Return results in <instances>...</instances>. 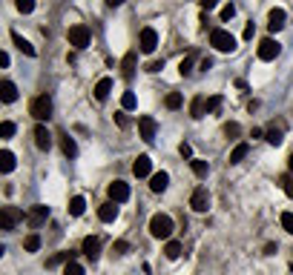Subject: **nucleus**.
<instances>
[{"instance_id": "obj_1", "label": "nucleus", "mask_w": 293, "mask_h": 275, "mask_svg": "<svg viewBox=\"0 0 293 275\" xmlns=\"http://www.w3.org/2000/svg\"><path fill=\"white\" fill-rule=\"evenodd\" d=\"M173 230H176V224H173V218L164 212L152 215L150 218V235L158 241H170V235H173Z\"/></svg>"}, {"instance_id": "obj_2", "label": "nucleus", "mask_w": 293, "mask_h": 275, "mask_svg": "<svg viewBox=\"0 0 293 275\" xmlns=\"http://www.w3.org/2000/svg\"><path fill=\"white\" fill-rule=\"evenodd\" d=\"M29 115L35 118L37 124L49 121V118H52V100H49V95H37V98L29 103Z\"/></svg>"}, {"instance_id": "obj_3", "label": "nucleus", "mask_w": 293, "mask_h": 275, "mask_svg": "<svg viewBox=\"0 0 293 275\" xmlns=\"http://www.w3.org/2000/svg\"><path fill=\"white\" fill-rule=\"evenodd\" d=\"M210 46H216L219 52H233V49H236V37H233L227 29H213V35H210Z\"/></svg>"}, {"instance_id": "obj_4", "label": "nucleus", "mask_w": 293, "mask_h": 275, "mask_svg": "<svg viewBox=\"0 0 293 275\" xmlns=\"http://www.w3.org/2000/svg\"><path fill=\"white\" fill-rule=\"evenodd\" d=\"M18 221H23V212H20L18 206H3L0 209V230L3 232H12Z\"/></svg>"}, {"instance_id": "obj_5", "label": "nucleus", "mask_w": 293, "mask_h": 275, "mask_svg": "<svg viewBox=\"0 0 293 275\" xmlns=\"http://www.w3.org/2000/svg\"><path fill=\"white\" fill-rule=\"evenodd\" d=\"M69 46H75V49H87L89 46V26H83V23L69 26Z\"/></svg>"}, {"instance_id": "obj_6", "label": "nucleus", "mask_w": 293, "mask_h": 275, "mask_svg": "<svg viewBox=\"0 0 293 275\" xmlns=\"http://www.w3.org/2000/svg\"><path fill=\"white\" fill-rule=\"evenodd\" d=\"M282 52V43L273 40V37H265L262 43H259V61H276Z\"/></svg>"}, {"instance_id": "obj_7", "label": "nucleus", "mask_w": 293, "mask_h": 275, "mask_svg": "<svg viewBox=\"0 0 293 275\" xmlns=\"http://www.w3.org/2000/svg\"><path fill=\"white\" fill-rule=\"evenodd\" d=\"M138 46H141L144 54L155 52V46H158V35H155V29H152V26L141 29V35H138Z\"/></svg>"}, {"instance_id": "obj_8", "label": "nucleus", "mask_w": 293, "mask_h": 275, "mask_svg": "<svg viewBox=\"0 0 293 275\" xmlns=\"http://www.w3.org/2000/svg\"><path fill=\"white\" fill-rule=\"evenodd\" d=\"M190 206H193L195 212H207V209H210V192H207V187L195 189L193 198H190Z\"/></svg>"}, {"instance_id": "obj_9", "label": "nucleus", "mask_w": 293, "mask_h": 275, "mask_svg": "<svg viewBox=\"0 0 293 275\" xmlns=\"http://www.w3.org/2000/svg\"><path fill=\"white\" fill-rule=\"evenodd\" d=\"M138 132H141V141H147V143L155 141V118H150V115L138 118Z\"/></svg>"}, {"instance_id": "obj_10", "label": "nucleus", "mask_w": 293, "mask_h": 275, "mask_svg": "<svg viewBox=\"0 0 293 275\" xmlns=\"http://www.w3.org/2000/svg\"><path fill=\"white\" fill-rule=\"evenodd\" d=\"M109 201H115V204L130 201V187H127L124 181H112L109 184Z\"/></svg>"}, {"instance_id": "obj_11", "label": "nucleus", "mask_w": 293, "mask_h": 275, "mask_svg": "<svg viewBox=\"0 0 293 275\" xmlns=\"http://www.w3.org/2000/svg\"><path fill=\"white\" fill-rule=\"evenodd\" d=\"M46 218H49V206H44V204H35L32 209H29V215H26L29 227H40Z\"/></svg>"}, {"instance_id": "obj_12", "label": "nucleus", "mask_w": 293, "mask_h": 275, "mask_svg": "<svg viewBox=\"0 0 293 275\" xmlns=\"http://www.w3.org/2000/svg\"><path fill=\"white\" fill-rule=\"evenodd\" d=\"M35 146L40 152H49V146H52V135H49V129L44 124L35 126Z\"/></svg>"}, {"instance_id": "obj_13", "label": "nucleus", "mask_w": 293, "mask_h": 275, "mask_svg": "<svg viewBox=\"0 0 293 275\" xmlns=\"http://www.w3.org/2000/svg\"><path fill=\"white\" fill-rule=\"evenodd\" d=\"M133 172H135V178H147L152 172V158L150 155H138L135 158V163H133Z\"/></svg>"}, {"instance_id": "obj_14", "label": "nucleus", "mask_w": 293, "mask_h": 275, "mask_svg": "<svg viewBox=\"0 0 293 275\" xmlns=\"http://www.w3.org/2000/svg\"><path fill=\"white\" fill-rule=\"evenodd\" d=\"M135 63H138V52H135V49H130V52L124 54V61H121V75H124L127 80L135 75Z\"/></svg>"}, {"instance_id": "obj_15", "label": "nucleus", "mask_w": 293, "mask_h": 275, "mask_svg": "<svg viewBox=\"0 0 293 275\" xmlns=\"http://www.w3.org/2000/svg\"><path fill=\"white\" fill-rule=\"evenodd\" d=\"M284 20H287V12L273 9L270 15H267V29H270V32H279V29H284Z\"/></svg>"}, {"instance_id": "obj_16", "label": "nucleus", "mask_w": 293, "mask_h": 275, "mask_svg": "<svg viewBox=\"0 0 293 275\" xmlns=\"http://www.w3.org/2000/svg\"><path fill=\"white\" fill-rule=\"evenodd\" d=\"M0 100H3V103H15V100H18V86H15L12 80H3V83H0Z\"/></svg>"}, {"instance_id": "obj_17", "label": "nucleus", "mask_w": 293, "mask_h": 275, "mask_svg": "<svg viewBox=\"0 0 293 275\" xmlns=\"http://www.w3.org/2000/svg\"><path fill=\"white\" fill-rule=\"evenodd\" d=\"M98 218H101V221H115L118 218V204L115 201H109V204H101L98 206Z\"/></svg>"}, {"instance_id": "obj_18", "label": "nucleus", "mask_w": 293, "mask_h": 275, "mask_svg": "<svg viewBox=\"0 0 293 275\" xmlns=\"http://www.w3.org/2000/svg\"><path fill=\"white\" fill-rule=\"evenodd\" d=\"M167 187H170V175H167V172H155V175H150V189H152V192H164Z\"/></svg>"}, {"instance_id": "obj_19", "label": "nucleus", "mask_w": 293, "mask_h": 275, "mask_svg": "<svg viewBox=\"0 0 293 275\" xmlns=\"http://www.w3.org/2000/svg\"><path fill=\"white\" fill-rule=\"evenodd\" d=\"M83 255L87 258H92V261H98V255H101V241L98 238H83Z\"/></svg>"}, {"instance_id": "obj_20", "label": "nucleus", "mask_w": 293, "mask_h": 275, "mask_svg": "<svg viewBox=\"0 0 293 275\" xmlns=\"http://www.w3.org/2000/svg\"><path fill=\"white\" fill-rule=\"evenodd\" d=\"M58 138H61V149H63V155H66V158H78V143L72 141V138H69L66 132H61Z\"/></svg>"}, {"instance_id": "obj_21", "label": "nucleus", "mask_w": 293, "mask_h": 275, "mask_svg": "<svg viewBox=\"0 0 293 275\" xmlns=\"http://www.w3.org/2000/svg\"><path fill=\"white\" fill-rule=\"evenodd\" d=\"M12 40H15V46H18V49H20V52H23V54H29V58H35V46H32V43H29V40H26V37H23V35H20V32H12Z\"/></svg>"}, {"instance_id": "obj_22", "label": "nucleus", "mask_w": 293, "mask_h": 275, "mask_svg": "<svg viewBox=\"0 0 293 275\" xmlns=\"http://www.w3.org/2000/svg\"><path fill=\"white\" fill-rule=\"evenodd\" d=\"M190 115L195 118V121H201V118L207 115V98H193V103H190Z\"/></svg>"}, {"instance_id": "obj_23", "label": "nucleus", "mask_w": 293, "mask_h": 275, "mask_svg": "<svg viewBox=\"0 0 293 275\" xmlns=\"http://www.w3.org/2000/svg\"><path fill=\"white\" fill-rule=\"evenodd\" d=\"M109 92H112V80H109V78H101V80L95 83V100H107Z\"/></svg>"}, {"instance_id": "obj_24", "label": "nucleus", "mask_w": 293, "mask_h": 275, "mask_svg": "<svg viewBox=\"0 0 293 275\" xmlns=\"http://www.w3.org/2000/svg\"><path fill=\"white\" fill-rule=\"evenodd\" d=\"M265 141L270 143V146H279V143L284 141V129L282 126H270V129L265 132Z\"/></svg>"}, {"instance_id": "obj_25", "label": "nucleus", "mask_w": 293, "mask_h": 275, "mask_svg": "<svg viewBox=\"0 0 293 275\" xmlns=\"http://www.w3.org/2000/svg\"><path fill=\"white\" fill-rule=\"evenodd\" d=\"M69 261H75V252H58V255H52L49 261H46V266H58V264H69Z\"/></svg>"}, {"instance_id": "obj_26", "label": "nucleus", "mask_w": 293, "mask_h": 275, "mask_svg": "<svg viewBox=\"0 0 293 275\" xmlns=\"http://www.w3.org/2000/svg\"><path fill=\"white\" fill-rule=\"evenodd\" d=\"M247 152H250V143H239V146L230 152V163H241V160L247 158Z\"/></svg>"}, {"instance_id": "obj_27", "label": "nucleus", "mask_w": 293, "mask_h": 275, "mask_svg": "<svg viewBox=\"0 0 293 275\" xmlns=\"http://www.w3.org/2000/svg\"><path fill=\"white\" fill-rule=\"evenodd\" d=\"M15 169V155H12L9 149L0 152V172H12Z\"/></svg>"}, {"instance_id": "obj_28", "label": "nucleus", "mask_w": 293, "mask_h": 275, "mask_svg": "<svg viewBox=\"0 0 293 275\" xmlns=\"http://www.w3.org/2000/svg\"><path fill=\"white\" fill-rule=\"evenodd\" d=\"M190 167H193L195 178H207V172H210V167H207V160H201V158H193V160H190Z\"/></svg>"}, {"instance_id": "obj_29", "label": "nucleus", "mask_w": 293, "mask_h": 275, "mask_svg": "<svg viewBox=\"0 0 293 275\" xmlns=\"http://www.w3.org/2000/svg\"><path fill=\"white\" fill-rule=\"evenodd\" d=\"M83 209H87V201H83L80 195H75V198L69 201V215H75V218H78V215H83Z\"/></svg>"}, {"instance_id": "obj_30", "label": "nucleus", "mask_w": 293, "mask_h": 275, "mask_svg": "<svg viewBox=\"0 0 293 275\" xmlns=\"http://www.w3.org/2000/svg\"><path fill=\"white\" fill-rule=\"evenodd\" d=\"M23 249H26V252H37V249H40V235H37V232L26 235V241H23Z\"/></svg>"}, {"instance_id": "obj_31", "label": "nucleus", "mask_w": 293, "mask_h": 275, "mask_svg": "<svg viewBox=\"0 0 293 275\" xmlns=\"http://www.w3.org/2000/svg\"><path fill=\"white\" fill-rule=\"evenodd\" d=\"M164 255H167L170 261H176V258L181 255V244H178V241H167V247H164Z\"/></svg>"}, {"instance_id": "obj_32", "label": "nucleus", "mask_w": 293, "mask_h": 275, "mask_svg": "<svg viewBox=\"0 0 293 275\" xmlns=\"http://www.w3.org/2000/svg\"><path fill=\"white\" fill-rule=\"evenodd\" d=\"M15 6H18L20 15H32V12H35V0H18Z\"/></svg>"}, {"instance_id": "obj_33", "label": "nucleus", "mask_w": 293, "mask_h": 275, "mask_svg": "<svg viewBox=\"0 0 293 275\" xmlns=\"http://www.w3.org/2000/svg\"><path fill=\"white\" fill-rule=\"evenodd\" d=\"M279 184H282L284 195H287V198H293V175H282V178H279Z\"/></svg>"}, {"instance_id": "obj_34", "label": "nucleus", "mask_w": 293, "mask_h": 275, "mask_svg": "<svg viewBox=\"0 0 293 275\" xmlns=\"http://www.w3.org/2000/svg\"><path fill=\"white\" fill-rule=\"evenodd\" d=\"M63 275H87V272H83V266L80 264L69 261V264H63Z\"/></svg>"}, {"instance_id": "obj_35", "label": "nucleus", "mask_w": 293, "mask_h": 275, "mask_svg": "<svg viewBox=\"0 0 293 275\" xmlns=\"http://www.w3.org/2000/svg\"><path fill=\"white\" fill-rule=\"evenodd\" d=\"M135 103H138V100H135V92H124V95H121V106L124 109H135Z\"/></svg>"}, {"instance_id": "obj_36", "label": "nucleus", "mask_w": 293, "mask_h": 275, "mask_svg": "<svg viewBox=\"0 0 293 275\" xmlns=\"http://www.w3.org/2000/svg\"><path fill=\"white\" fill-rule=\"evenodd\" d=\"M12 135H15V124H12V121H3V124H0V138L9 141Z\"/></svg>"}, {"instance_id": "obj_37", "label": "nucleus", "mask_w": 293, "mask_h": 275, "mask_svg": "<svg viewBox=\"0 0 293 275\" xmlns=\"http://www.w3.org/2000/svg\"><path fill=\"white\" fill-rule=\"evenodd\" d=\"M164 103H167V109H178V106H181V95H178V92H170Z\"/></svg>"}, {"instance_id": "obj_38", "label": "nucleus", "mask_w": 293, "mask_h": 275, "mask_svg": "<svg viewBox=\"0 0 293 275\" xmlns=\"http://www.w3.org/2000/svg\"><path fill=\"white\" fill-rule=\"evenodd\" d=\"M282 230L293 235V212H282Z\"/></svg>"}, {"instance_id": "obj_39", "label": "nucleus", "mask_w": 293, "mask_h": 275, "mask_svg": "<svg viewBox=\"0 0 293 275\" xmlns=\"http://www.w3.org/2000/svg\"><path fill=\"white\" fill-rule=\"evenodd\" d=\"M178 72H181V75H190V72H193V54H190V58H184V61L178 63Z\"/></svg>"}, {"instance_id": "obj_40", "label": "nucleus", "mask_w": 293, "mask_h": 275, "mask_svg": "<svg viewBox=\"0 0 293 275\" xmlns=\"http://www.w3.org/2000/svg\"><path fill=\"white\" fill-rule=\"evenodd\" d=\"M112 252H115V255H127V252H130V244H127V241H115V244H112Z\"/></svg>"}, {"instance_id": "obj_41", "label": "nucleus", "mask_w": 293, "mask_h": 275, "mask_svg": "<svg viewBox=\"0 0 293 275\" xmlns=\"http://www.w3.org/2000/svg\"><path fill=\"white\" fill-rule=\"evenodd\" d=\"M224 135H227V138H239V135H241V126H239V124H227V126H224Z\"/></svg>"}, {"instance_id": "obj_42", "label": "nucleus", "mask_w": 293, "mask_h": 275, "mask_svg": "<svg viewBox=\"0 0 293 275\" xmlns=\"http://www.w3.org/2000/svg\"><path fill=\"white\" fill-rule=\"evenodd\" d=\"M219 106H222V95H213V98H207V112H216Z\"/></svg>"}, {"instance_id": "obj_43", "label": "nucleus", "mask_w": 293, "mask_h": 275, "mask_svg": "<svg viewBox=\"0 0 293 275\" xmlns=\"http://www.w3.org/2000/svg\"><path fill=\"white\" fill-rule=\"evenodd\" d=\"M233 15H236V6H233V3H227V6L222 9V20H233Z\"/></svg>"}, {"instance_id": "obj_44", "label": "nucleus", "mask_w": 293, "mask_h": 275, "mask_svg": "<svg viewBox=\"0 0 293 275\" xmlns=\"http://www.w3.org/2000/svg\"><path fill=\"white\" fill-rule=\"evenodd\" d=\"M164 69V61H150L147 63V72H150V75H155V72H161Z\"/></svg>"}, {"instance_id": "obj_45", "label": "nucleus", "mask_w": 293, "mask_h": 275, "mask_svg": "<svg viewBox=\"0 0 293 275\" xmlns=\"http://www.w3.org/2000/svg\"><path fill=\"white\" fill-rule=\"evenodd\" d=\"M178 152H181V158H190V160H193V146H190V143H181V146H178Z\"/></svg>"}, {"instance_id": "obj_46", "label": "nucleus", "mask_w": 293, "mask_h": 275, "mask_svg": "<svg viewBox=\"0 0 293 275\" xmlns=\"http://www.w3.org/2000/svg\"><path fill=\"white\" fill-rule=\"evenodd\" d=\"M115 124L121 126V129H127V126H130V121H127V115H124V112H118V115H115Z\"/></svg>"}, {"instance_id": "obj_47", "label": "nucleus", "mask_w": 293, "mask_h": 275, "mask_svg": "<svg viewBox=\"0 0 293 275\" xmlns=\"http://www.w3.org/2000/svg\"><path fill=\"white\" fill-rule=\"evenodd\" d=\"M253 35H256V26H253V23H247V26H244V40H250Z\"/></svg>"}, {"instance_id": "obj_48", "label": "nucleus", "mask_w": 293, "mask_h": 275, "mask_svg": "<svg viewBox=\"0 0 293 275\" xmlns=\"http://www.w3.org/2000/svg\"><path fill=\"white\" fill-rule=\"evenodd\" d=\"M198 69H201V72H207V69H213V61H210V58H204V61L198 63Z\"/></svg>"}, {"instance_id": "obj_49", "label": "nucleus", "mask_w": 293, "mask_h": 275, "mask_svg": "<svg viewBox=\"0 0 293 275\" xmlns=\"http://www.w3.org/2000/svg\"><path fill=\"white\" fill-rule=\"evenodd\" d=\"M198 3H201L204 9H216V3H219V0H198Z\"/></svg>"}, {"instance_id": "obj_50", "label": "nucleus", "mask_w": 293, "mask_h": 275, "mask_svg": "<svg viewBox=\"0 0 293 275\" xmlns=\"http://www.w3.org/2000/svg\"><path fill=\"white\" fill-rule=\"evenodd\" d=\"M124 0H107V6H121Z\"/></svg>"}, {"instance_id": "obj_51", "label": "nucleus", "mask_w": 293, "mask_h": 275, "mask_svg": "<svg viewBox=\"0 0 293 275\" xmlns=\"http://www.w3.org/2000/svg\"><path fill=\"white\" fill-rule=\"evenodd\" d=\"M287 167H290V172H293V152H290V158H287Z\"/></svg>"}]
</instances>
